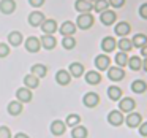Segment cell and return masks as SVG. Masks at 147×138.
<instances>
[{
    "label": "cell",
    "mask_w": 147,
    "mask_h": 138,
    "mask_svg": "<svg viewBox=\"0 0 147 138\" xmlns=\"http://www.w3.org/2000/svg\"><path fill=\"white\" fill-rule=\"evenodd\" d=\"M108 122L112 125V127H120L122 124L125 122V116L122 111H119V109H112V111L108 113Z\"/></svg>",
    "instance_id": "obj_3"
},
{
    "label": "cell",
    "mask_w": 147,
    "mask_h": 138,
    "mask_svg": "<svg viewBox=\"0 0 147 138\" xmlns=\"http://www.w3.org/2000/svg\"><path fill=\"white\" fill-rule=\"evenodd\" d=\"M119 111L122 113H131L134 111V108H136V102H134V99H131V97H122L120 100H119V105H117Z\"/></svg>",
    "instance_id": "obj_2"
},
{
    "label": "cell",
    "mask_w": 147,
    "mask_h": 138,
    "mask_svg": "<svg viewBox=\"0 0 147 138\" xmlns=\"http://www.w3.org/2000/svg\"><path fill=\"white\" fill-rule=\"evenodd\" d=\"M62 46H63V49H67V51H71V49H74V46H76V38H74V37H63V38H62Z\"/></svg>",
    "instance_id": "obj_36"
},
{
    "label": "cell",
    "mask_w": 147,
    "mask_h": 138,
    "mask_svg": "<svg viewBox=\"0 0 147 138\" xmlns=\"http://www.w3.org/2000/svg\"><path fill=\"white\" fill-rule=\"evenodd\" d=\"M68 71H70L71 78H81L84 73H86V68L81 62H71L68 65Z\"/></svg>",
    "instance_id": "obj_19"
},
{
    "label": "cell",
    "mask_w": 147,
    "mask_h": 138,
    "mask_svg": "<svg viewBox=\"0 0 147 138\" xmlns=\"http://www.w3.org/2000/svg\"><path fill=\"white\" fill-rule=\"evenodd\" d=\"M0 138H13V133L8 125H0Z\"/></svg>",
    "instance_id": "obj_37"
},
{
    "label": "cell",
    "mask_w": 147,
    "mask_h": 138,
    "mask_svg": "<svg viewBox=\"0 0 147 138\" xmlns=\"http://www.w3.org/2000/svg\"><path fill=\"white\" fill-rule=\"evenodd\" d=\"M40 41H41V48L48 49V51H52V49L57 46V40H55L54 35H45V33H43Z\"/></svg>",
    "instance_id": "obj_23"
},
{
    "label": "cell",
    "mask_w": 147,
    "mask_h": 138,
    "mask_svg": "<svg viewBox=\"0 0 147 138\" xmlns=\"http://www.w3.org/2000/svg\"><path fill=\"white\" fill-rule=\"evenodd\" d=\"M117 48H119V51H122V52H130L131 49H133V45H131V40L128 38V37H123V38H120L117 41Z\"/></svg>",
    "instance_id": "obj_32"
},
{
    "label": "cell",
    "mask_w": 147,
    "mask_h": 138,
    "mask_svg": "<svg viewBox=\"0 0 147 138\" xmlns=\"http://www.w3.org/2000/svg\"><path fill=\"white\" fill-rule=\"evenodd\" d=\"M76 24L71 22V21H65V22L60 24V27H59V33H60L62 37H74V33H76Z\"/></svg>",
    "instance_id": "obj_11"
},
{
    "label": "cell",
    "mask_w": 147,
    "mask_h": 138,
    "mask_svg": "<svg viewBox=\"0 0 147 138\" xmlns=\"http://www.w3.org/2000/svg\"><path fill=\"white\" fill-rule=\"evenodd\" d=\"M45 2H46V0H29V5H30V7H33V8H40V7L45 5Z\"/></svg>",
    "instance_id": "obj_42"
},
{
    "label": "cell",
    "mask_w": 147,
    "mask_h": 138,
    "mask_svg": "<svg viewBox=\"0 0 147 138\" xmlns=\"http://www.w3.org/2000/svg\"><path fill=\"white\" fill-rule=\"evenodd\" d=\"M84 78H86V83L90 84V86H98L101 83V73L98 70H89L84 73Z\"/></svg>",
    "instance_id": "obj_14"
},
{
    "label": "cell",
    "mask_w": 147,
    "mask_h": 138,
    "mask_svg": "<svg viewBox=\"0 0 147 138\" xmlns=\"http://www.w3.org/2000/svg\"><path fill=\"white\" fill-rule=\"evenodd\" d=\"M108 97L109 100H112V102H119V100L122 99V95H123V90H122V87L115 86V84H112V86L108 87Z\"/></svg>",
    "instance_id": "obj_24"
},
{
    "label": "cell",
    "mask_w": 147,
    "mask_h": 138,
    "mask_svg": "<svg viewBox=\"0 0 147 138\" xmlns=\"http://www.w3.org/2000/svg\"><path fill=\"white\" fill-rule=\"evenodd\" d=\"M138 13H139V16L142 18L144 21H147V2L141 3V7H139V10H138Z\"/></svg>",
    "instance_id": "obj_39"
},
{
    "label": "cell",
    "mask_w": 147,
    "mask_h": 138,
    "mask_svg": "<svg viewBox=\"0 0 147 138\" xmlns=\"http://www.w3.org/2000/svg\"><path fill=\"white\" fill-rule=\"evenodd\" d=\"M74 24H76V27L81 30H89L90 27L95 24V18H93L92 13H81Z\"/></svg>",
    "instance_id": "obj_1"
},
{
    "label": "cell",
    "mask_w": 147,
    "mask_h": 138,
    "mask_svg": "<svg viewBox=\"0 0 147 138\" xmlns=\"http://www.w3.org/2000/svg\"><path fill=\"white\" fill-rule=\"evenodd\" d=\"M7 108H8V114L10 116H19L24 111V103H21L19 100H11Z\"/></svg>",
    "instance_id": "obj_22"
},
{
    "label": "cell",
    "mask_w": 147,
    "mask_h": 138,
    "mask_svg": "<svg viewBox=\"0 0 147 138\" xmlns=\"http://www.w3.org/2000/svg\"><path fill=\"white\" fill-rule=\"evenodd\" d=\"M142 70L147 73V57H144V59H142Z\"/></svg>",
    "instance_id": "obj_45"
},
{
    "label": "cell",
    "mask_w": 147,
    "mask_h": 138,
    "mask_svg": "<svg viewBox=\"0 0 147 138\" xmlns=\"http://www.w3.org/2000/svg\"><path fill=\"white\" fill-rule=\"evenodd\" d=\"M131 45H133V48L141 49L142 46L147 45V35L146 33H134L131 38Z\"/></svg>",
    "instance_id": "obj_27"
},
{
    "label": "cell",
    "mask_w": 147,
    "mask_h": 138,
    "mask_svg": "<svg viewBox=\"0 0 147 138\" xmlns=\"http://www.w3.org/2000/svg\"><path fill=\"white\" fill-rule=\"evenodd\" d=\"M49 130H51V133L54 135V137H62V135L67 132V124H65V121L55 119V121L51 122V127H49Z\"/></svg>",
    "instance_id": "obj_12"
},
{
    "label": "cell",
    "mask_w": 147,
    "mask_h": 138,
    "mask_svg": "<svg viewBox=\"0 0 147 138\" xmlns=\"http://www.w3.org/2000/svg\"><path fill=\"white\" fill-rule=\"evenodd\" d=\"M130 70L133 71H139L142 70V59L139 57V56H131V57H128V65H127Z\"/></svg>",
    "instance_id": "obj_28"
},
{
    "label": "cell",
    "mask_w": 147,
    "mask_h": 138,
    "mask_svg": "<svg viewBox=\"0 0 147 138\" xmlns=\"http://www.w3.org/2000/svg\"><path fill=\"white\" fill-rule=\"evenodd\" d=\"M74 10L78 13H92L93 11V3L87 2V0H76L74 2Z\"/></svg>",
    "instance_id": "obj_21"
},
{
    "label": "cell",
    "mask_w": 147,
    "mask_h": 138,
    "mask_svg": "<svg viewBox=\"0 0 147 138\" xmlns=\"http://www.w3.org/2000/svg\"><path fill=\"white\" fill-rule=\"evenodd\" d=\"M30 73L35 75L38 80H41V78H45L46 75H48V67H46L45 64H33L32 67H30Z\"/></svg>",
    "instance_id": "obj_26"
},
{
    "label": "cell",
    "mask_w": 147,
    "mask_h": 138,
    "mask_svg": "<svg viewBox=\"0 0 147 138\" xmlns=\"http://www.w3.org/2000/svg\"><path fill=\"white\" fill-rule=\"evenodd\" d=\"M65 124H67V127H76V125L81 124V116L76 114V113H71V114L67 116V119H65Z\"/></svg>",
    "instance_id": "obj_34"
},
{
    "label": "cell",
    "mask_w": 147,
    "mask_h": 138,
    "mask_svg": "<svg viewBox=\"0 0 147 138\" xmlns=\"http://www.w3.org/2000/svg\"><path fill=\"white\" fill-rule=\"evenodd\" d=\"M24 41V37L21 32H18V30H13V32L8 33V45L10 46H14V48H18L19 45H22Z\"/></svg>",
    "instance_id": "obj_25"
},
{
    "label": "cell",
    "mask_w": 147,
    "mask_h": 138,
    "mask_svg": "<svg viewBox=\"0 0 147 138\" xmlns=\"http://www.w3.org/2000/svg\"><path fill=\"white\" fill-rule=\"evenodd\" d=\"M128 57H130V56H128L127 52L119 51L117 54H115V57H114L115 65H117V67H120V68H125V67L128 65Z\"/></svg>",
    "instance_id": "obj_33"
},
{
    "label": "cell",
    "mask_w": 147,
    "mask_h": 138,
    "mask_svg": "<svg viewBox=\"0 0 147 138\" xmlns=\"http://www.w3.org/2000/svg\"><path fill=\"white\" fill-rule=\"evenodd\" d=\"M109 10V3H108V0H96L95 3H93V11L95 13H103V11Z\"/></svg>",
    "instance_id": "obj_35"
},
{
    "label": "cell",
    "mask_w": 147,
    "mask_h": 138,
    "mask_svg": "<svg viewBox=\"0 0 147 138\" xmlns=\"http://www.w3.org/2000/svg\"><path fill=\"white\" fill-rule=\"evenodd\" d=\"M141 122H142V116H141V113L131 111V113H128V114H127L123 124L127 125V127H130V128H138L141 125Z\"/></svg>",
    "instance_id": "obj_4"
},
{
    "label": "cell",
    "mask_w": 147,
    "mask_h": 138,
    "mask_svg": "<svg viewBox=\"0 0 147 138\" xmlns=\"http://www.w3.org/2000/svg\"><path fill=\"white\" fill-rule=\"evenodd\" d=\"M45 19H46V16L40 10H33L32 13L27 16V21H29V24L32 27H41V24L45 22Z\"/></svg>",
    "instance_id": "obj_7"
},
{
    "label": "cell",
    "mask_w": 147,
    "mask_h": 138,
    "mask_svg": "<svg viewBox=\"0 0 147 138\" xmlns=\"http://www.w3.org/2000/svg\"><path fill=\"white\" fill-rule=\"evenodd\" d=\"M125 2L127 0H108L109 7H112V8H122L125 5Z\"/></svg>",
    "instance_id": "obj_41"
},
{
    "label": "cell",
    "mask_w": 147,
    "mask_h": 138,
    "mask_svg": "<svg viewBox=\"0 0 147 138\" xmlns=\"http://www.w3.org/2000/svg\"><path fill=\"white\" fill-rule=\"evenodd\" d=\"M131 32V26L127 22V21H120V22H117L114 26V33L117 37H120V38H123V37H128Z\"/></svg>",
    "instance_id": "obj_15"
},
{
    "label": "cell",
    "mask_w": 147,
    "mask_h": 138,
    "mask_svg": "<svg viewBox=\"0 0 147 138\" xmlns=\"http://www.w3.org/2000/svg\"><path fill=\"white\" fill-rule=\"evenodd\" d=\"M82 103L87 108H95L100 103V95L96 92H87V94H84V97H82Z\"/></svg>",
    "instance_id": "obj_17"
},
{
    "label": "cell",
    "mask_w": 147,
    "mask_h": 138,
    "mask_svg": "<svg viewBox=\"0 0 147 138\" xmlns=\"http://www.w3.org/2000/svg\"><path fill=\"white\" fill-rule=\"evenodd\" d=\"M115 21H117V13L114 10H106L103 13H100V22L103 26L109 27V26H114Z\"/></svg>",
    "instance_id": "obj_6"
},
{
    "label": "cell",
    "mask_w": 147,
    "mask_h": 138,
    "mask_svg": "<svg viewBox=\"0 0 147 138\" xmlns=\"http://www.w3.org/2000/svg\"><path fill=\"white\" fill-rule=\"evenodd\" d=\"M55 81H57V84H60V86H68V84L71 83V75L68 70H63V68H60V70H57V73H55Z\"/></svg>",
    "instance_id": "obj_20"
},
{
    "label": "cell",
    "mask_w": 147,
    "mask_h": 138,
    "mask_svg": "<svg viewBox=\"0 0 147 138\" xmlns=\"http://www.w3.org/2000/svg\"><path fill=\"white\" fill-rule=\"evenodd\" d=\"M8 54H10V45L2 41L0 43V59H5Z\"/></svg>",
    "instance_id": "obj_38"
},
{
    "label": "cell",
    "mask_w": 147,
    "mask_h": 138,
    "mask_svg": "<svg viewBox=\"0 0 147 138\" xmlns=\"http://www.w3.org/2000/svg\"><path fill=\"white\" fill-rule=\"evenodd\" d=\"M93 64H95V68L98 71H105V70H108V68L111 67V57L103 52V54L96 56L95 61H93Z\"/></svg>",
    "instance_id": "obj_5"
},
{
    "label": "cell",
    "mask_w": 147,
    "mask_h": 138,
    "mask_svg": "<svg viewBox=\"0 0 147 138\" xmlns=\"http://www.w3.org/2000/svg\"><path fill=\"white\" fill-rule=\"evenodd\" d=\"M101 51L105 52V54H109V52H112L115 48H117V40L114 38V37H105V38L101 40Z\"/></svg>",
    "instance_id": "obj_16"
},
{
    "label": "cell",
    "mask_w": 147,
    "mask_h": 138,
    "mask_svg": "<svg viewBox=\"0 0 147 138\" xmlns=\"http://www.w3.org/2000/svg\"><path fill=\"white\" fill-rule=\"evenodd\" d=\"M14 138H30V137L27 133H24V132H19V133L14 135Z\"/></svg>",
    "instance_id": "obj_43"
},
{
    "label": "cell",
    "mask_w": 147,
    "mask_h": 138,
    "mask_svg": "<svg viewBox=\"0 0 147 138\" xmlns=\"http://www.w3.org/2000/svg\"><path fill=\"white\" fill-rule=\"evenodd\" d=\"M130 89L133 94H144L147 90V83L142 80H134L133 83H131Z\"/></svg>",
    "instance_id": "obj_29"
},
{
    "label": "cell",
    "mask_w": 147,
    "mask_h": 138,
    "mask_svg": "<svg viewBox=\"0 0 147 138\" xmlns=\"http://www.w3.org/2000/svg\"><path fill=\"white\" fill-rule=\"evenodd\" d=\"M138 132H139V135L142 138H147V121L141 122V125L138 127Z\"/></svg>",
    "instance_id": "obj_40"
},
{
    "label": "cell",
    "mask_w": 147,
    "mask_h": 138,
    "mask_svg": "<svg viewBox=\"0 0 147 138\" xmlns=\"http://www.w3.org/2000/svg\"><path fill=\"white\" fill-rule=\"evenodd\" d=\"M57 29H59V26L55 19H45V22L41 24V30L45 35H54L57 32Z\"/></svg>",
    "instance_id": "obj_18"
},
{
    "label": "cell",
    "mask_w": 147,
    "mask_h": 138,
    "mask_svg": "<svg viewBox=\"0 0 147 138\" xmlns=\"http://www.w3.org/2000/svg\"><path fill=\"white\" fill-rule=\"evenodd\" d=\"M89 137V130L86 125H76L71 128V138H87Z\"/></svg>",
    "instance_id": "obj_31"
},
{
    "label": "cell",
    "mask_w": 147,
    "mask_h": 138,
    "mask_svg": "<svg viewBox=\"0 0 147 138\" xmlns=\"http://www.w3.org/2000/svg\"><path fill=\"white\" fill-rule=\"evenodd\" d=\"M87 2H90V3H95L96 0H87Z\"/></svg>",
    "instance_id": "obj_46"
},
{
    "label": "cell",
    "mask_w": 147,
    "mask_h": 138,
    "mask_svg": "<svg viewBox=\"0 0 147 138\" xmlns=\"http://www.w3.org/2000/svg\"><path fill=\"white\" fill-rule=\"evenodd\" d=\"M16 8H18V3L14 0H0V13L2 14L10 16L16 11Z\"/></svg>",
    "instance_id": "obj_13"
},
{
    "label": "cell",
    "mask_w": 147,
    "mask_h": 138,
    "mask_svg": "<svg viewBox=\"0 0 147 138\" xmlns=\"http://www.w3.org/2000/svg\"><path fill=\"white\" fill-rule=\"evenodd\" d=\"M141 56H142V57H147V45L141 48Z\"/></svg>",
    "instance_id": "obj_44"
},
{
    "label": "cell",
    "mask_w": 147,
    "mask_h": 138,
    "mask_svg": "<svg viewBox=\"0 0 147 138\" xmlns=\"http://www.w3.org/2000/svg\"><path fill=\"white\" fill-rule=\"evenodd\" d=\"M108 78H109V81H112V83H119V81H122L125 78V70L123 68H120V67H109L108 70Z\"/></svg>",
    "instance_id": "obj_8"
},
{
    "label": "cell",
    "mask_w": 147,
    "mask_h": 138,
    "mask_svg": "<svg viewBox=\"0 0 147 138\" xmlns=\"http://www.w3.org/2000/svg\"><path fill=\"white\" fill-rule=\"evenodd\" d=\"M24 48H26L27 52L35 54V52H38L40 49H41V41H40V38H36V37H29V38L26 40V43H24Z\"/></svg>",
    "instance_id": "obj_10"
},
{
    "label": "cell",
    "mask_w": 147,
    "mask_h": 138,
    "mask_svg": "<svg viewBox=\"0 0 147 138\" xmlns=\"http://www.w3.org/2000/svg\"><path fill=\"white\" fill-rule=\"evenodd\" d=\"M22 83H24V86L29 87V89H36V87L40 86V80L35 76V75H32V73L26 75L24 80H22Z\"/></svg>",
    "instance_id": "obj_30"
},
{
    "label": "cell",
    "mask_w": 147,
    "mask_h": 138,
    "mask_svg": "<svg viewBox=\"0 0 147 138\" xmlns=\"http://www.w3.org/2000/svg\"><path fill=\"white\" fill-rule=\"evenodd\" d=\"M33 99V94H32V89L22 86L19 89H16V100H19L21 103H30Z\"/></svg>",
    "instance_id": "obj_9"
}]
</instances>
